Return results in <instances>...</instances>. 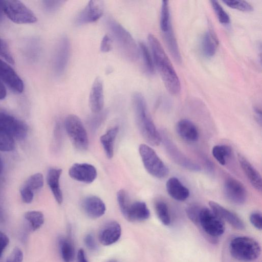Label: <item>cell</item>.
Masks as SVG:
<instances>
[{"label":"cell","instance_id":"obj_41","mask_svg":"<svg viewBox=\"0 0 262 262\" xmlns=\"http://www.w3.org/2000/svg\"><path fill=\"white\" fill-rule=\"evenodd\" d=\"M63 1H44V8L49 12H54L60 8L64 3Z\"/></svg>","mask_w":262,"mask_h":262},{"label":"cell","instance_id":"obj_1","mask_svg":"<svg viewBox=\"0 0 262 262\" xmlns=\"http://www.w3.org/2000/svg\"><path fill=\"white\" fill-rule=\"evenodd\" d=\"M148 40L154 63L167 91L178 95L181 91L179 77L161 43L153 34H149Z\"/></svg>","mask_w":262,"mask_h":262},{"label":"cell","instance_id":"obj_28","mask_svg":"<svg viewBox=\"0 0 262 262\" xmlns=\"http://www.w3.org/2000/svg\"><path fill=\"white\" fill-rule=\"evenodd\" d=\"M59 246L62 259L64 262H72L75 255V248L71 239L62 237L59 240Z\"/></svg>","mask_w":262,"mask_h":262},{"label":"cell","instance_id":"obj_10","mask_svg":"<svg viewBox=\"0 0 262 262\" xmlns=\"http://www.w3.org/2000/svg\"><path fill=\"white\" fill-rule=\"evenodd\" d=\"M71 53V43L67 36H63L57 43L53 61L56 75H61L67 69Z\"/></svg>","mask_w":262,"mask_h":262},{"label":"cell","instance_id":"obj_51","mask_svg":"<svg viewBox=\"0 0 262 262\" xmlns=\"http://www.w3.org/2000/svg\"><path fill=\"white\" fill-rule=\"evenodd\" d=\"M108 262H117V261L115 260H111L108 261Z\"/></svg>","mask_w":262,"mask_h":262},{"label":"cell","instance_id":"obj_31","mask_svg":"<svg viewBox=\"0 0 262 262\" xmlns=\"http://www.w3.org/2000/svg\"><path fill=\"white\" fill-rule=\"evenodd\" d=\"M212 153L220 164L225 165L227 160L231 155L232 149L227 145H216L212 148Z\"/></svg>","mask_w":262,"mask_h":262},{"label":"cell","instance_id":"obj_49","mask_svg":"<svg viewBox=\"0 0 262 262\" xmlns=\"http://www.w3.org/2000/svg\"><path fill=\"white\" fill-rule=\"evenodd\" d=\"M7 95V91L4 84L0 80V100L5 98Z\"/></svg>","mask_w":262,"mask_h":262},{"label":"cell","instance_id":"obj_19","mask_svg":"<svg viewBox=\"0 0 262 262\" xmlns=\"http://www.w3.org/2000/svg\"><path fill=\"white\" fill-rule=\"evenodd\" d=\"M89 106L94 113L102 111L104 105L103 84L100 77H96L91 87L89 95Z\"/></svg>","mask_w":262,"mask_h":262},{"label":"cell","instance_id":"obj_48","mask_svg":"<svg viewBox=\"0 0 262 262\" xmlns=\"http://www.w3.org/2000/svg\"><path fill=\"white\" fill-rule=\"evenodd\" d=\"M77 262H88L84 253V251L82 249L78 250L77 253Z\"/></svg>","mask_w":262,"mask_h":262},{"label":"cell","instance_id":"obj_12","mask_svg":"<svg viewBox=\"0 0 262 262\" xmlns=\"http://www.w3.org/2000/svg\"><path fill=\"white\" fill-rule=\"evenodd\" d=\"M163 142L168 155L176 163L188 170L195 172L201 170L200 165L183 154L167 136L164 137Z\"/></svg>","mask_w":262,"mask_h":262},{"label":"cell","instance_id":"obj_11","mask_svg":"<svg viewBox=\"0 0 262 262\" xmlns=\"http://www.w3.org/2000/svg\"><path fill=\"white\" fill-rule=\"evenodd\" d=\"M223 190L225 198L234 204L242 205L247 200V192L245 186L233 178L226 179Z\"/></svg>","mask_w":262,"mask_h":262},{"label":"cell","instance_id":"obj_18","mask_svg":"<svg viewBox=\"0 0 262 262\" xmlns=\"http://www.w3.org/2000/svg\"><path fill=\"white\" fill-rule=\"evenodd\" d=\"M209 204L211 210L222 220L226 221L236 229L243 230L245 228L244 222L234 212L214 201H210Z\"/></svg>","mask_w":262,"mask_h":262},{"label":"cell","instance_id":"obj_6","mask_svg":"<svg viewBox=\"0 0 262 262\" xmlns=\"http://www.w3.org/2000/svg\"><path fill=\"white\" fill-rule=\"evenodd\" d=\"M0 8L9 19L16 24H33L37 20L33 12L19 1H1Z\"/></svg>","mask_w":262,"mask_h":262},{"label":"cell","instance_id":"obj_35","mask_svg":"<svg viewBox=\"0 0 262 262\" xmlns=\"http://www.w3.org/2000/svg\"><path fill=\"white\" fill-rule=\"evenodd\" d=\"M15 146L13 138L0 128V150L11 151L14 149Z\"/></svg>","mask_w":262,"mask_h":262},{"label":"cell","instance_id":"obj_47","mask_svg":"<svg viewBox=\"0 0 262 262\" xmlns=\"http://www.w3.org/2000/svg\"><path fill=\"white\" fill-rule=\"evenodd\" d=\"M254 112L255 113V119L257 123L261 125L262 118H261V110L258 107H254Z\"/></svg>","mask_w":262,"mask_h":262},{"label":"cell","instance_id":"obj_20","mask_svg":"<svg viewBox=\"0 0 262 262\" xmlns=\"http://www.w3.org/2000/svg\"><path fill=\"white\" fill-rule=\"evenodd\" d=\"M82 207L85 213L92 219L102 216L106 211V206L103 201L95 195L86 197L82 202Z\"/></svg>","mask_w":262,"mask_h":262},{"label":"cell","instance_id":"obj_34","mask_svg":"<svg viewBox=\"0 0 262 262\" xmlns=\"http://www.w3.org/2000/svg\"><path fill=\"white\" fill-rule=\"evenodd\" d=\"M43 177L41 173L31 175L27 180L24 185L34 192L40 190L43 185Z\"/></svg>","mask_w":262,"mask_h":262},{"label":"cell","instance_id":"obj_46","mask_svg":"<svg viewBox=\"0 0 262 262\" xmlns=\"http://www.w3.org/2000/svg\"><path fill=\"white\" fill-rule=\"evenodd\" d=\"M9 243V239L7 235L0 231V257Z\"/></svg>","mask_w":262,"mask_h":262},{"label":"cell","instance_id":"obj_43","mask_svg":"<svg viewBox=\"0 0 262 262\" xmlns=\"http://www.w3.org/2000/svg\"><path fill=\"white\" fill-rule=\"evenodd\" d=\"M250 221L251 224L257 229H262V215L258 211L252 212L250 215Z\"/></svg>","mask_w":262,"mask_h":262},{"label":"cell","instance_id":"obj_21","mask_svg":"<svg viewBox=\"0 0 262 262\" xmlns=\"http://www.w3.org/2000/svg\"><path fill=\"white\" fill-rule=\"evenodd\" d=\"M237 158L239 165L249 182L256 190L261 191L262 180L259 172L242 155L238 154Z\"/></svg>","mask_w":262,"mask_h":262},{"label":"cell","instance_id":"obj_8","mask_svg":"<svg viewBox=\"0 0 262 262\" xmlns=\"http://www.w3.org/2000/svg\"><path fill=\"white\" fill-rule=\"evenodd\" d=\"M64 127L75 148L79 150L87 149L89 146L88 136L80 119L75 115H69L65 119Z\"/></svg>","mask_w":262,"mask_h":262},{"label":"cell","instance_id":"obj_38","mask_svg":"<svg viewBox=\"0 0 262 262\" xmlns=\"http://www.w3.org/2000/svg\"><path fill=\"white\" fill-rule=\"evenodd\" d=\"M202 206L198 204H191L186 209V213L189 219L195 225L197 224L199 214Z\"/></svg>","mask_w":262,"mask_h":262},{"label":"cell","instance_id":"obj_26","mask_svg":"<svg viewBox=\"0 0 262 262\" xmlns=\"http://www.w3.org/2000/svg\"><path fill=\"white\" fill-rule=\"evenodd\" d=\"M118 132L119 127L116 126L107 130L100 137V142L108 159L113 157L114 143Z\"/></svg>","mask_w":262,"mask_h":262},{"label":"cell","instance_id":"obj_29","mask_svg":"<svg viewBox=\"0 0 262 262\" xmlns=\"http://www.w3.org/2000/svg\"><path fill=\"white\" fill-rule=\"evenodd\" d=\"M154 207L160 221L165 226H169L171 223V216L167 204L162 200H157Z\"/></svg>","mask_w":262,"mask_h":262},{"label":"cell","instance_id":"obj_25","mask_svg":"<svg viewBox=\"0 0 262 262\" xmlns=\"http://www.w3.org/2000/svg\"><path fill=\"white\" fill-rule=\"evenodd\" d=\"M219 43L217 37L212 30L206 32L201 40V49L204 55L210 58L214 56Z\"/></svg>","mask_w":262,"mask_h":262},{"label":"cell","instance_id":"obj_2","mask_svg":"<svg viewBox=\"0 0 262 262\" xmlns=\"http://www.w3.org/2000/svg\"><path fill=\"white\" fill-rule=\"evenodd\" d=\"M132 102L137 125L142 135L150 145H159L162 141V136L149 114L144 96L140 93H134Z\"/></svg>","mask_w":262,"mask_h":262},{"label":"cell","instance_id":"obj_27","mask_svg":"<svg viewBox=\"0 0 262 262\" xmlns=\"http://www.w3.org/2000/svg\"><path fill=\"white\" fill-rule=\"evenodd\" d=\"M162 33L164 35L166 43L173 58L178 63H181L182 61L181 56L171 26Z\"/></svg>","mask_w":262,"mask_h":262},{"label":"cell","instance_id":"obj_50","mask_svg":"<svg viewBox=\"0 0 262 262\" xmlns=\"http://www.w3.org/2000/svg\"><path fill=\"white\" fill-rule=\"evenodd\" d=\"M3 162H2V160L0 157V173H1L2 170H3Z\"/></svg>","mask_w":262,"mask_h":262},{"label":"cell","instance_id":"obj_42","mask_svg":"<svg viewBox=\"0 0 262 262\" xmlns=\"http://www.w3.org/2000/svg\"><path fill=\"white\" fill-rule=\"evenodd\" d=\"M20 194L23 201L27 204L31 203L34 198V192L24 184L20 189Z\"/></svg>","mask_w":262,"mask_h":262},{"label":"cell","instance_id":"obj_5","mask_svg":"<svg viewBox=\"0 0 262 262\" xmlns=\"http://www.w3.org/2000/svg\"><path fill=\"white\" fill-rule=\"evenodd\" d=\"M196 226L200 227L213 243L216 242V238L222 235L225 230L224 221L211 209L205 207H202L200 209Z\"/></svg>","mask_w":262,"mask_h":262},{"label":"cell","instance_id":"obj_4","mask_svg":"<svg viewBox=\"0 0 262 262\" xmlns=\"http://www.w3.org/2000/svg\"><path fill=\"white\" fill-rule=\"evenodd\" d=\"M231 255L236 260L243 262L252 261L259 256L261 247L255 239L246 236L235 237L229 244Z\"/></svg>","mask_w":262,"mask_h":262},{"label":"cell","instance_id":"obj_44","mask_svg":"<svg viewBox=\"0 0 262 262\" xmlns=\"http://www.w3.org/2000/svg\"><path fill=\"white\" fill-rule=\"evenodd\" d=\"M107 35H104L101 41L100 49L103 53L108 52L112 49V41Z\"/></svg>","mask_w":262,"mask_h":262},{"label":"cell","instance_id":"obj_3","mask_svg":"<svg viewBox=\"0 0 262 262\" xmlns=\"http://www.w3.org/2000/svg\"><path fill=\"white\" fill-rule=\"evenodd\" d=\"M106 24L122 55L130 61L137 60L140 57L139 46L130 33L113 18L108 17Z\"/></svg>","mask_w":262,"mask_h":262},{"label":"cell","instance_id":"obj_40","mask_svg":"<svg viewBox=\"0 0 262 262\" xmlns=\"http://www.w3.org/2000/svg\"><path fill=\"white\" fill-rule=\"evenodd\" d=\"M24 254L21 250L15 247L6 259V262H23Z\"/></svg>","mask_w":262,"mask_h":262},{"label":"cell","instance_id":"obj_7","mask_svg":"<svg viewBox=\"0 0 262 262\" xmlns=\"http://www.w3.org/2000/svg\"><path fill=\"white\" fill-rule=\"evenodd\" d=\"M139 151L144 166L150 175L158 179L167 176L168 169L151 147L141 144Z\"/></svg>","mask_w":262,"mask_h":262},{"label":"cell","instance_id":"obj_36","mask_svg":"<svg viewBox=\"0 0 262 262\" xmlns=\"http://www.w3.org/2000/svg\"><path fill=\"white\" fill-rule=\"evenodd\" d=\"M210 3L220 23L225 25L229 24L230 17L219 2L212 0Z\"/></svg>","mask_w":262,"mask_h":262},{"label":"cell","instance_id":"obj_16","mask_svg":"<svg viewBox=\"0 0 262 262\" xmlns=\"http://www.w3.org/2000/svg\"><path fill=\"white\" fill-rule=\"evenodd\" d=\"M121 213L130 222L144 221L150 216L149 210L146 203L142 201H130Z\"/></svg>","mask_w":262,"mask_h":262},{"label":"cell","instance_id":"obj_52","mask_svg":"<svg viewBox=\"0 0 262 262\" xmlns=\"http://www.w3.org/2000/svg\"><path fill=\"white\" fill-rule=\"evenodd\" d=\"M0 2H1V1H0Z\"/></svg>","mask_w":262,"mask_h":262},{"label":"cell","instance_id":"obj_23","mask_svg":"<svg viewBox=\"0 0 262 262\" xmlns=\"http://www.w3.org/2000/svg\"><path fill=\"white\" fill-rule=\"evenodd\" d=\"M61 173V169L52 167L49 169L47 175V184L55 200L59 204H61L63 201L62 193L59 183Z\"/></svg>","mask_w":262,"mask_h":262},{"label":"cell","instance_id":"obj_39","mask_svg":"<svg viewBox=\"0 0 262 262\" xmlns=\"http://www.w3.org/2000/svg\"><path fill=\"white\" fill-rule=\"evenodd\" d=\"M0 56L3 57L9 63L13 64L14 59L7 43L0 38Z\"/></svg>","mask_w":262,"mask_h":262},{"label":"cell","instance_id":"obj_45","mask_svg":"<svg viewBox=\"0 0 262 262\" xmlns=\"http://www.w3.org/2000/svg\"><path fill=\"white\" fill-rule=\"evenodd\" d=\"M84 242L87 248L91 250H95L97 248L95 238L91 234H88L84 237Z\"/></svg>","mask_w":262,"mask_h":262},{"label":"cell","instance_id":"obj_37","mask_svg":"<svg viewBox=\"0 0 262 262\" xmlns=\"http://www.w3.org/2000/svg\"><path fill=\"white\" fill-rule=\"evenodd\" d=\"M223 2L227 6L241 11L251 12L253 10L252 5L245 1L225 0Z\"/></svg>","mask_w":262,"mask_h":262},{"label":"cell","instance_id":"obj_17","mask_svg":"<svg viewBox=\"0 0 262 262\" xmlns=\"http://www.w3.org/2000/svg\"><path fill=\"white\" fill-rule=\"evenodd\" d=\"M121 227L115 221H111L105 223L100 230L98 239L104 246L111 245L117 242L121 235Z\"/></svg>","mask_w":262,"mask_h":262},{"label":"cell","instance_id":"obj_33","mask_svg":"<svg viewBox=\"0 0 262 262\" xmlns=\"http://www.w3.org/2000/svg\"><path fill=\"white\" fill-rule=\"evenodd\" d=\"M160 26L162 32H165L168 28L171 26L169 6L167 1H162Z\"/></svg>","mask_w":262,"mask_h":262},{"label":"cell","instance_id":"obj_9","mask_svg":"<svg viewBox=\"0 0 262 262\" xmlns=\"http://www.w3.org/2000/svg\"><path fill=\"white\" fill-rule=\"evenodd\" d=\"M0 128L13 138L23 140L28 132L27 125L23 121L7 113L0 112Z\"/></svg>","mask_w":262,"mask_h":262},{"label":"cell","instance_id":"obj_30","mask_svg":"<svg viewBox=\"0 0 262 262\" xmlns=\"http://www.w3.org/2000/svg\"><path fill=\"white\" fill-rule=\"evenodd\" d=\"M138 46L144 68L148 73L152 74L155 71V65L148 48L143 41L140 42Z\"/></svg>","mask_w":262,"mask_h":262},{"label":"cell","instance_id":"obj_24","mask_svg":"<svg viewBox=\"0 0 262 262\" xmlns=\"http://www.w3.org/2000/svg\"><path fill=\"white\" fill-rule=\"evenodd\" d=\"M169 195L175 200L184 201L189 197V189L176 177L170 178L166 184Z\"/></svg>","mask_w":262,"mask_h":262},{"label":"cell","instance_id":"obj_15","mask_svg":"<svg viewBox=\"0 0 262 262\" xmlns=\"http://www.w3.org/2000/svg\"><path fill=\"white\" fill-rule=\"evenodd\" d=\"M69 174L73 179L84 183H92L96 178V168L88 163H75L69 169Z\"/></svg>","mask_w":262,"mask_h":262},{"label":"cell","instance_id":"obj_13","mask_svg":"<svg viewBox=\"0 0 262 262\" xmlns=\"http://www.w3.org/2000/svg\"><path fill=\"white\" fill-rule=\"evenodd\" d=\"M104 4L101 0H91L79 13L75 19V23L78 25L95 22L102 15Z\"/></svg>","mask_w":262,"mask_h":262},{"label":"cell","instance_id":"obj_22","mask_svg":"<svg viewBox=\"0 0 262 262\" xmlns=\"http://www.w3.org/2000/svg\"><path fill=\"white\" fill-rule=\"evenodd\" d=\"M176 130L179 136L183 140L193 142L199 138V131L195 124L190 120L183 119L176 124Z\"/></svg>","mask_w":262,"mask_h":262},{"label":"cell","instance_id":"obj_32","mask_svg":"<svg viewBox=\"0 0 262 262\" xmlns=\"http://www.w3.org/2000/svg\"><path fill=\"white\" fill-rule=\"evenodd\" d=\"M24 217L29 223L31 228L33 231L39 229L45 221L43 213L39 211H28L25 213Z\"/></svg>","mask_w":262,"mask_h":262},{"label":"cell","instance_id":"obj_14","mask_svg":"<svg viewBox=\"0 0 262 262\" xmlns=\"http://www.w3.org/2000/svg\"><path fill=\"white\" fill-rule=\"evenodd\" d=\"M0 79L14 93H21L24 89L23 81L7 62L0 59Z\"/></svg>","mask_w":262,"mask_h":262}]
</instances>
